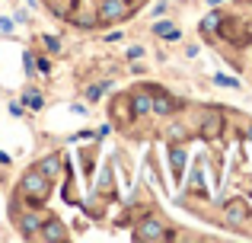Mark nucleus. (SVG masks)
I'll use <instances>...</instances> for the list:
<instances>
[{"instance_id": "f257e3e1", "label": "nucleus", "mask_w": 252, "mask_h": 243, "mask_svg": "<svg viewBox=\"0 0 252 243\" xmlns=\"http://www.w3.org/2000/svg\"><path fill=\"white\" fill-rule=\"evenodd\" d=\"M131 3L128 0H99L96 3V26H109L118 19H128Z\"/></svg>"}, {"instance_id": "f03ea898", "label": "nucleus", "mask_w": 252, "mask_h": 243, "mask_svg": "<svg viewBox=\"0 0 252 243\" xmlns=\"http://www.w3.org/2000/svg\"><path fill=\"white\" fill-rule=\"evenodd\" d=\"M19 189H23V195L42 199V195H48V176H45V173H38V170H32V173H26V176H23Z\"/></svg>"}, {"instance_id": "7ed1b4c3", "label": "nucleus", "mask_w": 252, "mask_h": 243, "mask_svg": "<svg viewBox=\"0 0 252 243\" xmlns=\"http://www.w3.org/2000/svg\"><path fill=\"white\" fill-rule=\"evenodd\" d=\"M137 240H166V231L157 218H147L141 227H137Z\"/></svg>"}, {"instance_id": "20e7f679", "label": "nucleus", "mask_w": 252, "mask_h": 243, "mask_svg": "<svg viewBox=\"0 0 252 243\" xmlns=\"http://www.w3.org/2000/svg\"><path fill=\"white\" fill-rule=\"evenodd\" d=\"M150 109H154V100H150L147 93H137L134 100H131V112L134 115H147Z\"/></svg>"}, {"instance_id": "39448f33", "label": "nucleus", "mask_w": 252, "mask_h": 243, "mask_svg": "<svg viewBox=\"0 0 252 243\" xmlns=\"http://www.w3.org/2000/svg\"><path fill=\"white\" fill-rule=\"evenodd\" d=\"M38 173H45L48 179H51V176H58V173H61V160H58L55 154H51V157H45V160L38 163Z\"/></svg>"}, {"instance_id": "423d86ee", "label": "nucleus", "mask_w": 252, "mask_h": 243, "mask_svg": "<svg viewBox=\"0 0 252 243\" xmlns=\"http://www.w3.org/2000/svg\"><path fill=\"white\" fill-rule=\"evenodd\" d=\"M154 32H157V35H163V38H169V42H176V38H179V29H172L169 19H160V23H154Z\"/></svg>"}, {"instance_id": "0eeeda50", "label": "nucleus", "mask_w": 252, "mask_h": 243, "mask_svg": "<svg viewBox=\"0 0 252 243\" xmlns=\"http://www.w3.org/2000/svg\"><path fill=\"white\" fill-rule=\"evenodd\" d=\"M42 237L45 240H64V237H67V231H61V224H45Z\"/></svg>"}, {"instance_id": "6e6552de", "label": "nucleus", "mask_w": 252, "mask_h": 243, "mask_svg": "<svg viewBox=\"0 0 252 243\" xmlns=\"http://www.w3.org/2000/svg\"><path fill=\"white\" fill-rule=\"evenodd\" d=\"M38 224H42V221H38V214H23V218H19V227H23L26 234H32Z\"/></svg>"}, {"instance_id": "1a4fd4ad", "label": "nucleus", "mask_w": 252, "mask_h": 243, "mask_svg": "<svg viewBox=\"0 0 252 243\" xmlns=\"http://www.w3.org/2000/svg\"><path fill=\"white\" fill-rule=\"evenodd\" d=\"M26 106H29V109H42V93H35V90H26Z\"/></svg>"}, {"instance_id": "9d476101", "label": "nucleus", "mask_w": 252, "mask_h": 243, "mask_svg": "<svg viewBox=\"0 0 252 243\" xmlns=\"http://www.w3.org/2000/svg\"><path fill=\"white\" fill-rule=\"evenodd\" d=\"M220 23H223V19L217 16V13H211L208 19H201V29H204V32H214V29H217V26H220Z\"/></svg>"}, {"instance_id": "9b49d317", "label": "nucleus", "mask_w": 252, "mask_h": 243, "mask_svg": "<svg viewBox=\"0 0 252 243\" xmlns=\"http://www.w3.org/2000/svg\"><path fill=\"white\" fill-rule=\"evenodd\" d=\"M154 109H157V112H163V115H166V112H172V103H169V96H157V100H154Z\"/></svg>"}, {"instance_id": "f8f14e48", "label": "nucleus", "mask_w": 252, "mask_h": 243, "mask_svg": "<svg viewBox=\"0 0 252 243\" xmlns=\"http://www.w3.org/2000/svg\"><path fill=\"white\" fill-rule=\"evenodd\" d=\"M214 83H220V87H240L233 77H223V74H217V77H214Z\"/></svg>"}, {"instance_id": "ddd939ff", "label": "nucleus", "mask_w": 252, "mask_h": 243, "mask_svg": "<svg viewBox=\"0 0 252 243\" xmlns=\"http://www.w3.org/2000/svg\"><path fill=\"white\" fill-rule=\"evenodd\" d=\"M102 93H105V83H99V87H90V90H86V96H90V100H99Z\"/></svg>"}, {"instance_id": "4468645a", "label": "nucleus", "mask_w": 252, "mask_h": 243, "mask_svg": "<svg viewBox=\"0 0 252 243\" xmlns=\"http://www.w3.org/2000/svg\"><path fill=\"white\" fill-rule=\"evenodd\" d=\"M45 45H48V51H61V42L55 35H45Z\"/></svg>"}, {"instance_id": "2eb2a0df", "label": "nucleus", "mask_w": 252, "mask_h": 243, "mask_svg": "<svg viewBox=\"0 0 252 243\" xmlns=\"http://www.w3.org/2000/svg\"><path fill=\"white\" fill-rule=\"evenodd\" d=\"M0 32H13V19H6V16L0 19Z\"/></svg>"}, {"instance_id": "dca6fc26", "label": "nucleus", "mask_w": 252, "mask_h": 243, "mask_svg": "<svg viewBox=\"0 0 252 243\" xmlns=\"http://www.w3.org/2000/svg\"><path fill=\"white\" fill-rule=\"evenodd\" d=\"M208 3H211V6H220V3H223V0H208Z\"/></svg>"}, {"instance_id": "f3484780", "label": "nucleus", "mask_w": 252, "mask_h": 243, "mask_svg": "<svg viewBox=\"0 0 252 243\" xmlns=\"http://www.w3.org/2000/svg\"><path fill=\"white\" fill-rule=\"evenodd\" d=\"M246 138H249V141H252V125H249V128H246Z\"/></svg>"}]
</instances>
